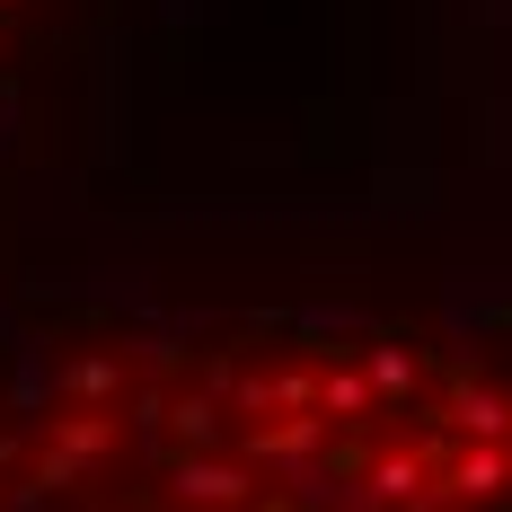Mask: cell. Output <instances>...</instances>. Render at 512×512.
<instances>
[{
  "instance_id": "cell-1",
  "label": "cell",
  "mask_w": 512,
  "mask_h": 512,
  "mask_svg": "<svg viewBox=\"0 0 512 512\" xmlns=\"http://www.w3.org/2000/svg\"><path fill=\"white\" fill-rule=\"evenodd\" d=\"M62 460L18 512H495V380L407 327H221L124 354L115 398L18 415Z\"/></svg>"
},
{
  "instance_id": "cell-2",
  "label": "cell",
  "mask_w": 512,
  "mask_h": 512,
  "mask_svg": "<svg viewBox=\"0 0 512 512\" xmlns=\"http://www.w3.org/2000/svg\"><path fill=\"white\" fill-rule=\"evenodd\" d=\"M18 18H27V0H0V53H9V36H18Z\"/></svg>"
}]
</instances>
